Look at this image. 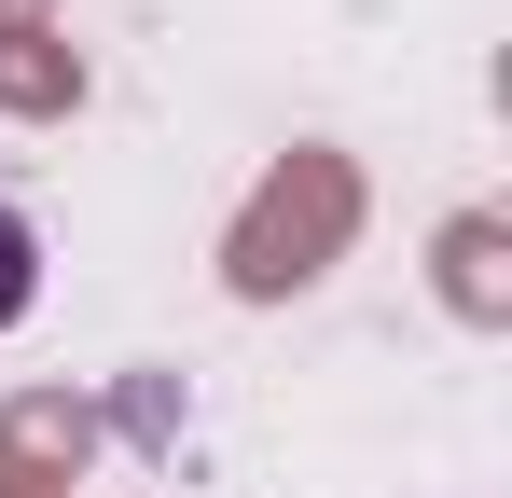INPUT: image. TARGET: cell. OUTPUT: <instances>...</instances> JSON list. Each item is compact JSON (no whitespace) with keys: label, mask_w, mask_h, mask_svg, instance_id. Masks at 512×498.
Masks as SVG:
<instances>
[{"label":"cell","mask_w":512,"mask_h":498,"mask_svg":"<svg viewBox=\"0 0 512 498\" xmlns=\"http://www.w3.org/2000/svg\"><path fill=\"white\" fill-rule=\"evenodd\" d=\"M28 291H42V277H28V222H14V208H0V332L28 319Z\"/></svg>","instance_id":"obj_1"}]
</instances>
